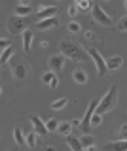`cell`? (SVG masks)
<instances>
[{"instance_id":"obj_1","label":"cell","mask_w":127,"mask_h":151,"mask_svg":"<svg viewBox=\"0 0 127 151\" xmlns=\"http://www.w3.org/2000/svg\"><path fill=\"white\" fill-rule=\"evenodd\" d=\"M59 47H61V55H63L65 59H72V60H78V63L87 60V51L83 49L82 45L74 44V42L63 40V42L59 44Z\"/></svg>"},{"instance_id":"obj_2","label":"cell","mask_w":127,"mask_h":151,"mask_svg":"<svg viewBox=\"0 0 127 151\" xmlns=\"http://www.w3.org/2000/svg\"><path fill=\"white\" fill-rule=\"evenodd\" d=\"M116 104H118V87H116V85H110L108 93L99 100L95 111L97 113H108V111H112L116 108Z\"/></svg>"},{"instance_id":"obj_3","label":"cell","mask_w":127,"mask_h":151,"mask_svg":"<svg viewBox=\"0 0 127 151\" xmlns=\"http://www.w3.org/2000/svg\"><path fill=\"white\" fill-rule=\"evenodd\" d=\"M30 27V19L29 17H23V15H12L6 23V28L10 34H23L27 28Z\"/></svg>"},{"instance_id":"obj_4","label":"cell","mask_w":127,"mask_h":151,"mask_svg":"<svg viewBox=\"0 0 127 151\" xmlns=\"http://www.w3.org/2000/svg\"><path fill=\"white\" fill-rule=\"evenodd\" d=\"M91 9H93V19H95L99 25H102V27H112V25H114V19L108 15V13L99 6V4H93Z\"/></svg>"},{"instance_id":"obj_5","label":"cell","mask_w":127,"mask_h":151,"mask_svg":"<svg viewBox=\"0 0 127 151\" xmlns=\"http://www.w3.org/2000/svg\"><path fill=\"white\" fill-rule=\"evenodd\" d=\"M87 57H91V59H93V63H95V66H97V74L99 76H105L106 66H105V59H102V55L99 53L95 47H89V49H87Z\"/></svg>"},{"instance_id":"obj_6","label":"cell","mask_w":127,"mask_h":151,"mask_svg":"<svg viewBox=\"0 0 127 151\" xmlns=\"http://www.w3.org/2000/svg\"><path fill=\"white\" fill-rule=\"evenodd\" d=\"M29 119H30V123H32V127H34V132L38 134V138H40V136H44V138H46V136L49 134V132H48V129H46V123L40 119V115L32 113V115L29 117Z\"/></svg>"},{"instance_id":"obj_7","label":"cell","mask_w":127,"mask_h":151,"mask_svg":"<svg viewBox=\"0 0 127 151\" xmlns=\"http://www.w3.org/2000/svg\"><path fill=\"white\" fill-rule=\"evenodd\" d=\"M48 64H49L51 72L59 74L61 70H63V66H65V57H63V55H59V53H55V55H51L49 59H48Z\"/></svg>"},{"instance_id":"obj_8","label":"cell","mask_w":127,"mask_h":151,"mask_svg":"<svg viewBox=\"0 0 127 151\" xmlns=\"http://www.w3.org/2000/svg\"><path fill=\"white\" fill-rule=\"evenodd\" d=\"M57 15V6H40L36 12V19H48V17H55Z\"/></svg>"},{"instance_id":"obj_9","label":"cell","mask_w":127,"mask_h":151,"mask_svg":"<svg viewBox=\"0 0 127 151\" xmlns=\"http://www.w3.org/2000/svg\"><path fill=\"white\" fill-rule=\"evenodd\" d=\"M59 21L55 17H48V19H40V21H36V27L40 28V30H49V28L57 27Z\"/></svg>"},{"instance_id":"obj_10","label":"cell","mask_w":127,"mask_h":151,"mask_svg":"<svg viewBox=\"0 0 127 151\" xmlns=\"http://www.w3.org/2000/svg\"><path fill=\"white\" fill-rule=\"evenodd\" d=\"M15 55V49H13V45L10 44L8 47H4L2 49V53H0V66H4V64H8L12 60V57Z\"/></svg>"},{"instance_id":"obj_11","label":"cell","mask_w":127,"mask_h":151,"mask_svg":"<svg viewBox=\"0 0 127 151\" xmlns=\"http://www.w3.org/2000/svg\"><path fill=\"white\" fill-rule=\"evenodd\" d=\"M121 64H123V59H121L120 55H114V57H110V59H106V60H105L106 70H118Z\"/></svg>"},{"instance_id":"obj_12","label":"cell","mask_w":127,"mask_h":151,"mask_svg":"<svg viewBox=\"0 0 127 151\" xmlns=\"http://www.w3.org/2000/svg\"><path fill=\"white\" fill-rule=\"evenodd\" d=\"M80 144H82V147L95 149V136H91L89 132H83V134L80 136Z\"/></svg>"},{"instance_id":"obj_13","label":"cell","mask_w":127,"mask_h":151,"mask_svg":"<svg viewBox=\"0 0 127 151\" xmlns=\"http://www.w3.org/2000/svg\"><path fill=\"white\" fill-rule=\"evenodd\" d=\"M32 38H34V34H32V30H29V28H27V30L23 32V51H25V53H30Z\"/></svg>"},{"instance_id":"obj_14","label":"cell","mask_w":127,"mask_h":151,"mask_svg":"<svg viewBox=\"0 0 127 151\" xmlns=\"http://www.w3.org/2000/svg\"><path fill=\"white\" fill-rule=\"evenodd\" d=\"M65 140H67V144H68V147L70 149H74V151H82V144H80V138H76V136H72V132L70 134L65 136Z\"/></svg>"},{"instance_id":"obj_15","label":"cell","mask_w":127,"mask_h":151,"mask_svg":"<svg viewBox=\"0 0 127 151\" xmlns=\"http://www.w3.org/2000/svg\"><path fill=\"white\" fill-rule=\"evenodd\" d=\"M72 79H74V81H76V83L83 85V83L87 81V72H86V70H83V68H76V70H74V72H72Z\"/></svg>"},{"instance_id":"obj_16","label":"cell","mask_w":127,"mask_h":151,"mask_svg":"<svg viewBox=\"0 0 127 151\" xmlns=\"http://www.w3.org/2000/svg\"><path fill=\"white\" fill-rule=\"evenodd\" d=\"M55 132H59V134H63V136H67L72 132V125H70V121H59L57 123V130Z\"/></svg>"},{"instance_id":"obj_17","label":"cell","mask_w":127,"mask_h":151,"mask_svg":"<svg viewBox=\"0 0 127 151\" xmlns=\"http://www.w3.org/2000/svg\"><path fill=\"white\" fill-rule=\"evenodd\" d=\"M32 12L30 4H17L15 6V15H23V17H29Z\"/></svg>"},{"instance_id":"obj_18","label":"cell","mask_w":127,"mask_h":151,"mask_svg":"<svg viewBox=\"0 0 127 151\" xmlns=\"http://www.w3.org/2000/svg\"><path fill=\"white\" fill-rule=\"evenodd\" d=\"M25 144L29 145V147H36V145H38V134H36V132L25 134Z\"/></svg>"},{"instance_id":"obj_19","label":"cell","mask_w":127,"mask_h":151,"mask_svg":"<svg viewBox=\"0 0 127 151\" xmlns=\"http://www.w3.org/2000/svg\"><path fill=\"white\" fill-rule=\"evenodd\" d=\"M13 138H15V144L17 145H27L25 144V134H23V130L19 129V127H15V129H13Z\"/></svg>"},{"instance_id":"obj_20","label":"cell","mask_w":127,"mask_h":151,"mask_svg":"<svg viewBox=\"0 0 127 151\" xmlns=\"http://www.w3.org/2000/svg\"><path fill=\"white\" fill-rule=\"evenodd\" d=\"M13 76H15L17 79H23L27 76V66L25 64H17V66H13Z\"/></svg>"},{"instance_id":"obj_21","label":"cell","mask_w":127,"mask_h":151,"mask_svg":"<svg viewBox=\"0 0 127 151\" xmlns=\"http://www.w3.org/2000/svg\"><path fill=\"white\" fill-rule=\"evenodd\" d=\"M67 30L70 32V34H80V32H82V25H80L78 21H70L67 25Z\"/></svg>"},{"instance_id":"obj_22","label":"cell","mask_w":127,"mask_h":151,"mask_svg":"<svg viewBox=\"0 0 127 151\" xmlns=\"http://www.w3.org/2000/svg\"><path fill=\"white\" fill-rule=\"evenodd\" d=\"M106 147L108 149H125V138H120V140L112 142V144H108Z\"/></svg>"},{"instance_id":"obj_23","label":"cell","mask_w":127,"mask_h":151,"mask_svg":"<svg viewBox=\"0 0 127 151\" xmlns=\"http://www.w3.org/2000/svg\"><path fill=\"white\" fill-rule=\"evenodd\" d=\"M78 6V9H83V12H87L89 8H93V0H78V2H74Z\"/></svg>"},{"instance_id":"obj_24","label":"cell","mask_w":127,"mask_h":151,"mask_svg":"<svg viewBox=\"0 0 127 151\" xmlns=\"http://www.w3.org/2000/svg\"><path fill=\"white\" fill-rule=\"evenodd\" d=\"M102 123V113H93L91 115V119H89V127H99Z\"/></svg>"},{"instance_id":"obj_25","label":"cell","mask_w":127,"mask_h":151,"mask_svg":"<svg viewBox=\"0 0 127 151\" xmlns=\"http://www.w3.org/2000/svg\"><path fill=\"white\" fill-rule=\"evenodd\" d=\"M57 119H55V117H51V119H48L46 121V129H48V132H55L57 130Z\"/></svg>"},{"instance_id":"obj_26","label":"cell","mask_w":127,"mask_h":151,"mask_svg":"<svg viewBox=\"0 0 127 151\" xmlns=\"http://www.w3.org/2000/svg\"><path fill=\"white\" fill-rule=\"evenodd\" d=\"M67 104H68L67 98H59V100H55L53 104H51V110H63Z\"/></svg>"},{"instance_id":"obj_27","label":"cell","mask_w":127,"mask_h":151,"mask_svg":"<svg viewBox=\"0 0 127 151\" xmlns=\"http://www.w3.org/2000/svg\"><path fill=\"white\" fill-rule=\"evenodd\" d=\"M53 76H55V72H51V70H49V72H44V76H42V83L49 85V81L53 79Z\"/></svg>"},{"instance_id":"obj_28","label":"cell","mask_w":127,"mask_h":151,"mask_svg":"<svg viewBox=\"0 0 127 151\" xmlns=\"http://www.w3.org/2000/svg\"><path fill=\"white\" fill-rule=\"evenodd\" d=\"M118 30H120V32H125V30H127V17H125V15L121 17L120 21H118Z\"/></svg>"},{"instance_id":"obj_29","label":"cell","mask_w":127,"mask_h":151,"mask_svg":"<svg viewBox=\"0 0 127 151\" xmlns=\"http://www.w3.org/2000/svg\"><path fill=\"white\" fill-rule=\"evenodd\" d=\"M78 12H80V9H78V6H76V4H72V6L68 8V15H70V17L78 15Z\"/></svg>"},{"instance_id":"obj_30","label":"cell","mask_w":127,"mask_h":151,"mask_svg":"<svg viewBox=\"0 0 127 151\" xmlns=\"http://www.w3.org/2000/svg\"><path fill=\"white\" fill-rule=\"evenodd\" d=\"M49 87H51V89H57V87H59V76H57V74H55L53 79L49 81Z\"/></svg>"},{"instance_id":"obj_31","label":"cell","mask_w":127,"mask_h":151,"mask_svg":"<svg viewBox=\"0 0 127 151\" xmlns=\"http://www.w3.org/2000/svg\"><path fill=\"white\" fill-rule=\"evenodd\" d=\"M8 45H10V40H6V38H0V47L4 49V47H8Z\"/></svg>"},{"instance_id":"obj_32","label":"cell","mask_w":127,"mask_h":151,"mask_svg":"<svg viewBox=\"0 0 127 151\" xmlns=\"http://www.w3.org/2000/svg\"><path fill=\"white\" fill-rule=\"evenodd\" d=\"M83 36H86V40H93V38H95V34H93L91 30H86V32H83Z\"/></svg>"},{"instance_id":"obj_33","label":"cell","mask_w":127,"mask_h":151,"mask_svg":"<svg viewBox=\"0 0 127 151\" xmlns=\"http://www.w3.org/2000/svg\"><path fill=\"white\" fill-rule=\"evenodd\" d=\"M127 134V125H121V130H120V138H125Z\"/></svg>"},{"instance_id":"obj_34","label":"cell","mask_w":127,"mask_h":151,"mask_svg":"<svg viewBox=\"0 0 127 151\" xmlns=\"http://www.w3.org/2000/svg\"><path fill=\"white\" fill-rule=\"evenodd\" d=\"M70 125H72V129H74V127H80V119H72Z\"/></svg>"},{"instance_id":"obj_35","label":"cell","mask_w":127,"mask_h":151,"mask_svg":"<svg viewBox=\"0 0 127 151\" xmlns=\"http://www.w3.org/2000/svg\"><path fill=\"white\" fill-rule=\"evenodd\" d=\"M19 4H30V0H17Z\"/></svg>"},{"instance_id":"obj_36","label":"cell","mask_w":127,"mask_h":151,"mask_svg":"<svg viewBox=\"0 0 127 151\" xmlns=\"http://www.w3.org/2000/svg\"><path fill=\"white\" fill-rule=\"evenodd\" d=\"M0 93H2V89H0Z\"/></svg>"}]
</instances>
